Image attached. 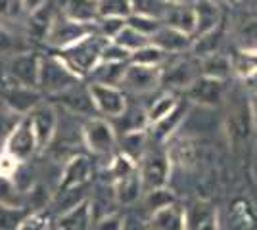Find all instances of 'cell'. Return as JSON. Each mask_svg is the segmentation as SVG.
Instances as JSON below:
<instances>
[{
  "mask_svg": "<svg viewBox=\"0 0 257 230\" xmlns=\"http://www.w3.org/2000/svg\"><path fill=\"white\" fill-rule=\"evenodd\" d=\"M142 182H140L139 171L133 175L121 178L117 182H113V196L121 205H133L140 196H142Z\"/></svg>",
  "mask_w": 257,
  "mask_h": 230,
  "instance_id": "cell-27",
  "label": "cell"
},
{
  "mask_svg": "<svg viewBox=\"0 0 257 230\" xmlns=\"http://www.w3.org/2000/svg\"><path fill=\"white\" fill-rule=\"evenodd\" d=\"M221 37H223V33H221V27H219V29H215L211 33L202 35V37L194 39V43H192L194 54L200 56V58H205V56L219 52L217 48H219V44H221Z\"/></svg>",
  "mask_w": 257,
  "mask_h": 230,
  "instance_id": "cell-38",
  "label": "cell"
},
{
  "mask_svg": "<svg viewBox=\"0 0 257 230\" xmlns=\"http://www.w3.org/2000/svg\"><path fill=\"white\" fill-rule=\"evenodd\" d=\"M150 230H186V219H184V207H179L177 203H173L169 207L160 209L156 213H152Z\"/></svg>",
  "mask_w": 257,
  "mask_h": 230,
  "instance_id": "cell-23",
  "label": "cell"
},
{
  "mask_svg": "<svg viewBox=\"0 0 257 230\" xmlns=\"http://www.w3.org/2000/svg\"><path fill=\"white\" fill-rule=\"evenodd\" d=\"M92 176V165L86 155H73L64 167V173L60 176L58 192L67 190H81Z\"/></svg>",
  "mask_w": 257,
  "mask_h": 230,
  "instance_id": "cell-13",
  "label": "cell"
},
{
  "mask_svg": "<svg viewBox=\"0 0 257 230\" xmlns=\"http://www.w3.org/2000/svg\"><path fill=\"white\" fill-rule=\"evenodd\" d=\"M123 230H150L148 224L140 222L139 219H125L123 220Z\"/></svg>",
  "mask_w": 257,
  "mask_h": 230,
  "instance_id": "cell-49",
  "label": "cell"
},
{
  "mask_svg": "<svg viewBox=\"0 0 257 230\" xmlns=\"http://www.w3.org/2000/svg\"><path fill=\"white\" fill-rule=\"evenodd\" d=\"M111 43L119 44L121 48H125L127 52L133 54V52H137V50H140V48H144L146 44H150V39L144 37L142 33H139V31H135L133 27L125 25V29H123Z\"/></svg>",
  "mask_w": 257,
  "mask_h": 230,
  "instance_id": "cell-36",
  "label": "cell"
},
{
  "mask_svg": "<svg viewBox=\"0 0 257 230\" xmlns=\"http://www.w3.org/2000/svg\"><path fill=\"white\" fill-rule=\"evenodd\" d=\"M27 119L31 123L35 138L39 144V150H44L46 146H50L52 138L58 131V115L52 106H44L39 104L31 113H27Z\"/></svg>",
  "mask_w": 257,
  "mask_h": 230,
  "instance_id": "cell-10",
  "label": "cell"
},
{
  "mask_svg": "<svg viewBox=\"0 0 257 230\" xmlns=\"http://www.w3.org/2000/svg\"><path fill=\"white\" fill-rule=\"evenodd\" d=\"M62 98V104H64L67 110H71L73 113H79V115H92L96 113L94 110V104H92V98H90V92H88V87L83 90L79 88V85L69 90H65L62 94H58Z\"/></svg>",
  "mask_w": 257,
  "mask_h": 230,
  "instance_id": "cell-25",
  "label": "cell"
},
{
  "mask_svg": "<svg viewBox=\"0 0 257 230\" xmlns=\"http://www.w3.org/2000/svg\"><path fill=\"white\" fill-rule=\"evenodd\" d=\"M244 87H246V90L249 92V94L257 96V71L253 73V75L247 77V79H244Z\"/></svg>",
  "mask_w": 257,
  "mask_h": 230,
  "instance_id": "cell-50",
  "label": "cell"
},
{
  "mask_svg": "<svg viewBox=\"0 0 257 230\" xmlns=\"http://www.w3.org/2000/svg\"><path fill=\"white\" fill-rule=\"evenodd\" d=\"M249 104H251V113H253V121H255V125H257V96H253V100H251Z\"/></svg>",
  "mask_w": 257,
  "mask_h": 230,
  "instance_id": "cell-54",
  "label": "cell"
},
{
  "mask_svg": "<svg viewBox=\"0 0 257 230\" xmlns=\"http://www.w3.org/2000/svg\"><path fill=\"white\" fill-rule=\"evenodd\" d=\"M163 25L167 27H173L181 33L188 35V37H194V31H196V10L194 6H169L163 20H161Z\"/></svg>",
  "mask_w": 257,
  "mask_h": 230,
  "instance_id": "cell-22",
  "label": "cell"
},
{
  "mask_svg": "<svg viewBox=\"0 0 257 230\" xmlns=\"http://www.w3.org/2000/svg\"><path fill=\"white\" fill-rule=\"evenodd\" d=\"M62 16L75 23L94 27L96 20L100 18L98 2L96 0H62Z\"/></svg>",
  "mask_w": 257,
  "mask_h": 230,
  "instance_id": "cell-20",
  "label": "cell"
},
{
  "mask_svg": "<svg viewBox=\"0 0 257 230\" xmlns=\"http://www.w3.org/2000/svg\"><path fill=\"white\" fill-rule=\"evenodd\" d=\"M167 58H169V56L165 54V52H161L158 46H154V44L150 43V44H146L144 48L133 52L128 64H137V66H146V67H163Z\"/></svg>",
  "mask_w": 257,
  "mask_h": 230,
  "instance_id": "cell-29",
  "label": "cell"
},
{
  "mask_svg": "<svg viewBox=\"0 0 257 230\" xmlns=\"http://www.w3.org/2000/svg\"><path fill=\"white\" fill-rule=\"evenodd\" d=\"M127 25L133 27L135 31L142 33L144 37L152 39V35L160 29L163 23L160 20H154V18H148V16H140V14H131L127 18Z\"/></svg>",
  "mask_w": 257,
  "mask_h": 230,
  "instance_id": "cell-42",
  "label": "cell"
},
{
  "mask_svg": "<svg viewBox=\"0 0 257 230\" xmlns=\"http://www.w3.org/2000/svg\"><path fill=\"white\" fill-rule=\"evenodd\" d=\"M41 96L35 88L29 87H22V85H14L12 88H8L6 96H4V102L10 106L14 111H18L20 115H27L31 113L39 104H41Z\"/></svg>",
  "mask_w": 257,
  "mask_h": 230,
  "instance_id": "cell-21",
  "label": "cell"
},
{
  "mask_svg": "<svg viewBox=\"0 0 257 230\" xmlns=\"http://www.w3.org/2000/svg\"><path fill=\"white\" fill-rule=\"evenodd\" d=\"M128 60H131V52H127L125 48H121L119 44L111 43V41L104 46L102 58H100V62H104V64H128Z\"/></svg>",
  "mask_w": 257,
  "mask_h": 230,
  "instance_id": "cell-45",
  "label": "cell"
},
{
  "mask_svg": "<svg viewBox=\"0 0 257 230\" xmlns=\"http://www.w3.org/2000/svg\"><path fill=\"white\" fill-rule=\"evenodd\" d=\"M39 150V144H37V138H35V132H33V127L27 115L20 121V125L14 129L8 140L4 144V152L10 153L12 157H16L20 163L27 161L33 153Z\"/></svg>",
  "mask_w": 257,
  "mask_h": 230,
  "instance_id": "cell-9",
  "label": "cell"
},
{
  "mask_svg": "<svg viewBox=\"0 0 257 230\" xmlns=\"http://www.w3.org/2000/svg\"><path fill=\"white\" fill-rule=\"evenodd\" d=\"M150 43L154 46H158L161 52L171 56V54H181L184 50L192 48L194 39L188 37V35L181 33V31H177V29H173V27L161 25L160 29L152 35Z\"/></svg>",
  "mask_w": 257,
  "mask_h": 230,
  "instance_id": "cell-15",
  "label": "cell"
},
{
  "mask_svg": "<svg viewBox=\"0 0 257 230\" xmlns=\"http://www.w3.org/2000/svg\"><path fill=\"white\" fill-rule=\"evenodd\" d=\"M18 230H52V226H50V219L43 211H33L23 219Z\"/></svg>",
  "mask_w": 257,
  "mask_h": 230,
  "instance_id": "cell-46",
  "label": "cell"
},
{
  "mask_svg": "<svg viewBox=\"0 0 257 230\" xmlns=\"http://www.w3.org/2000/svg\"><path fill=\"white\" fill-rule=\"evenodd\" d=\"M161 71L163 67H146L137 64H127L125 73L121 79L119 88L135 92V94H148L161 85Z\"/></svg>",
  "mask_w": 257,
  "mask_h": 230,
  "instance_id": "cell-6",
  "label": "cell"
},
{
  "mask_svg": "<svg viewBox=\"0 0 257 230\" xmlns=\"http://www.w3.org/2000/svg\"><path fill=\"white\" fill-rule=\"evenodd\" d=\"M171 4H167L165 0H131V8L133 14H140V16H148L154 20H163L165 12Z\"/></svg>",
  "mask_w": 257,
  "mask_h": 230,
  "instance_id": "cell-35",
  "label": "cell"
},
{
  "mask_svg": "<svg viewBox=\"0 0 257 230\" xmlns=\"http://www.w3.org/2000/svg\"><path fill=\"white\" fill-rule=\"evenodd\" d=\"M125 67H127V64H104V62H100L88 77L92 79L94 85L119 87L123 73H125Z\"/></svg>",
  "mask_w": 257,
  "mask_h": 230,
  "instance_id": "cell-28",
  "label": "cell"
},
{
  "mask_svg": "<svg viewBox=\"0 0 257 230\" xmlns=\"http://www.w3.org/2000/svg\"><path fill=\"white\" fill-rule=\"evenodd\" d=\"M165 2L171 4V6H194L200 0H165Z\"/></svg>",
  "mask_w": 257,
  "mask_h": 230,
  "instance_id": "cell-52",
  "label": "cell"
},
{
  "mask_svg": "<svg viewBox=\"0 0 257 230\" xmlns=\"http://www.w3.org/2000/svg\"><path fill=\"white\" fill-rule=\"evenodd\" d=\"M25 10L27 8L22 0H0V23L22 20Z\"/></svg>",
  "mask_w": 257,
  "mask_h": 230,
  "instance_id": "cell-44",
  "label": "cell"
},
{
  "mask_svg": "<svg viewBox=\"0 0 257 230\" xmlns=\"http://www.w3.org/2000/svg\"><path fill=\"white\" fill-rule=\"evenodd\" d=\"M184 92L192 102L200 104V106H217L225 94V81L200 75L184 88Z\"/></svg>",
  "mask_w": 257,
  "mask_h": 230,
  "instance_id": "cell-11",
  "label": "cell"
},
{
  "mask_svg": "<svg viewBox=\"0 0 257 230\" xmlns=\"http://www.w3.org/2000/svg\"><path fill=\"white\" fill-rule=\"evenodd\" d=\"M186 230H219L217 209L204 199H198L184 209Z\"/></svg>",
  "mask_w": 257,
  "mask_h": 230,
  "instance_id": "cell-14",
  "label": "cell"
},
{
  "mask_svg": "<svg viewBox=\"0 0 257 230\" xmlns=\"http://www.w3.org/2000/svg\"><path fill=\"white\" fill-rule=\"evenodd\" d=\"M173 203H177V197L167 188H156V190L146 192V196H144V205L150 209V213L169 207Z\"/></svg>",
  "mask_w": 257,
  "mask_h": 230,
  "instance_id": "cell-39",
  "label": "cell"
},
{
  "mask_svg": "<svg viewBox=\"0 0 257 230\" xmlns=\"http://www.w3.org/2000/svg\"><path fill=\"white\" fill-rule=\"evenodd\" d=\"M184 113H186V108L179 102V106H177L169 115H165V117L160 119L158 123L150 125L148 129H150V134L154 136V140H158V142H165V140H169V136L179 129V125L182 123Z\"/></svg>",
  "mask_w": 257,
  "mask_h": 230,
  "instance_id": "cell-26",
  "label": "cell"
},
{
  "mask_svg": "<svg viewBox=\"0 0 257 230\" xmlns=\"http://www.w3.org/2000/svg\"><path fill=\"white\" fill-rule=\"evenodd\" d=\"M20 161L16 157H12L10 153L0 152V176H6V178H12L16 175V171L20 169Z\"/></svg>",
  "mask_w": 257,
  "mask_h": 230,
  "instance_id": "cell-47",
  "label": "cell"
},
{
  "mask_svg": "<svg viewBox=\"0 0 257 230\" xmlns=\"http://www.w3.org/2000/svg\"><path fill=\"white\" fill-rule=\"evenodd\" d=\"M137 171H139L144 194L150 190H156V188H165L167 180H169V173H171L169 155L160 152L144 153L137 163Z\"/></svg>",
  "mask_w": 257,
  "mask_h": 230,
  "instance_id": "cell-3",
  "label": "cell"
},
{
  "mask_svg": "<svg viewBox=\"0 0 257 230\" xmlns=\"http://www.w3.org/2000/svg\"><path fill=\"white\" fill-rule=\"evenodd\" d=\"M255 71H257V48L240 50L232 58V73H236L242 81L247 79L249 75H253Z\"/></svg>",
  "mask_w": 257,
  "mask_h": 230,
  "instance_id": "cell-31",
  "label": "cell"
},
{
  "mask_svg": "<svg viewBox=\"0 0 257 230\" xmlns=\"http://www.w3.org/2000/svg\"><path fill=\"white\" fill-rule=\"evenodd\" d=\"M194 10H196V31L192 39H198L221 27V10L217 0H200L194 4Z\"/></svg>",
  "mask_w": 257,
  "mask_h": 230,
  "instance_id": "cell-17",
  "label": "cell"
},
{
  "mask_svg": "<svg viewBox=\"0 0 257 230\" xmlns=\"http://www.w3.org/2000/svg\"><path fill=\"white\" fill-rule=\"evenodd\" d=\"M22 2H23V4H25V8H27V10L33 12V10H35V8H39L41 4H44L46 0H22Z\"/></svg>",
  "mask_w": 257,
  "mask_h": 230,
  "instance_id": "cell-53",
  "label": "cell"
},
{
  "mask_svg": "<svg viewBox=\"0 0 257 230\" xmlns=\"http://www.w3.org/2000/svg\"><path fill=\"white\" fill-rule=\"evenodd\" d=\"M92 205L88 199H83L75 207L67 209L60 215L56 228L58 230H90L92 228Z\"/></svg>",
  "mask_w": 257,
  "mask_h": 230,
  "instance_id": "cell-18",
  "label": "cell"
},
{
  "mask_svg": "<svg viewBox=\"0 0 257 230\" xmlns=\"http://www.w3.org/2000/svg\"><path fill=\"white\" fill-rule=\"evenodd\" d=\"M54 20H56V12H54L52 2H44L39 8L29 14V20H27V33L33 41H46L48 31L52 27Z\"/></svg>",
  "mask_w": 257,
  "mask_h": 230,
  "instance_id": "cell-19",
  "label": "cell"
},
{
  "mask_svg": "<svg viewBox=\"0 0 257 230\" xmlns=\"http://www.w3.org/2000/svg\"><path fill=\"white\" fill-rule=\"evenodd\" d=\"M123 220H125L123 217H119L115 213H109L98 220L94 230H123Z\"/></svg>",
  "mask_w": 257,
  "mask_h": 230,
  "instance_id": "cell-48",
  "label": "cell"
},
{
  "mask_svg": "<svg viewBox=\"0 0 257 230\" xmlns=\"http://www.w3.org/2000/svg\"><path fill=\"white\" fill-rule=\"evenodd\" d=\"M133 173H137V161H133L125 153L119 152L111 159V163H109V175L113 176V182H117V180H121V178H125L128 175H133Z\"/></svg>",
  "mask_w": 257,
  "mask_h": 230,
  "instance_id": "cell-41",
  "label": "cell"
},
{
  "mask_svg": "<svg viewBox=\"0 0 257 230\" xmlns=\"http://www.w3.org/2000/svg\"><path fill=\"white\" fill-rule=\"evenodd\" d=\"M232 73V58L221 52H215L200 60V75L217 79V81H226Z\"/></svg>",
  "mask_w": 257,
  "mask_h": 230,
  "instance_id": "cell-24",
  "label": "cell"
},
{
  "mask_svg": "<svg viewBox=\"0 0 257 230\" xmlns=\"http://www.w3.org/2000/svg\"><path fill=\"white\" fill-rule=\"evenodd\" d=\"M177 106H179V100H177V96L173 92H163V94H160L158 98L154 100V104L148 108V111H146V115H148V127L154 125V123H158L160 119H163L165 115H169Z\"/></svg>",
  "mask_w": 257,
  "mask_h": 230,
  "instance_id": "cell-30",
  "label": "cell"
},
{
  "mask_svg": "<svg viewBox=\"0 0 257 230\" xmlns=\"http://www.w3.org/2000/svg\"><path fill=\"white\" fill-rule=\"evenodd\" d=\"M196 77H200V62L194 64L192 60H181L161 71V85L173 88H186Z\"/></svg>",
  "mask_w": 257,
  "mask_h": 230,
  "instance_id": "cell-16",
  "label": "cell"
},
{
  "mask_svg": "<svg viewBox=\"0 0 257 230\" xmlns=\"http://www.w3.org/2000/svg\"><path fill=\"white\" fill-rule=\"evenodd\" d=\"M79 81H81V79L60 60V56H46V58H41L39 85H37L41 90L58 96V94H62L65 90L77 87Z\"/></svg>",
  "mask_w": 257,
  "mask_h": 230,
  "instance_id": "cell-2",
  "label": "cell"
},
{
  "mask_svg": "<svg viewBox=\"0 0 257 230\" xmlns=\"http://www.w3.org/2000/svg\"><path fill=\"white\" fill-rule=\"evenodd\" d=\"M0 205L25 207V194L14 184L12 178H6V176H0Z\"/></svg>",
  "mask_w": 257,
  "mask_h": 230,
  "instance_id": "cell-33",
  "label": "cell"
},
{
  "mask_svg": "<svg viewBox=\"0 0 257 230\" xmlns=\"http://www.w3.org/2000/svg\"><path fill=\"white\" fill-rule=\"evenodd\" d=\"M92 31H94L92 25L75 23L60 14V16H56L52 27H50V31H48L46 43L50 44L52 48H58V50L62 52L65 48H69V46H73L75 43H79L83 37H86V35L92 33Z\"/></svg>",
  "mask_w": 257,
  "mask_h": 230,
  "instance_id": "cell-7",
  "label": "cell"
},
{
  "mask_svg": "<svg viewBox=\"0 0 257 230\" xmlns=\"http://www.w3.org/2000/svg\"><path fill=\"white\" fill-rule=\"evenodd\" d=\"M83 142L94 155H109L117 144L115 129L107 119L90 117L83 127Z\"/></svg>",
  "mask_w": 257,
  "mask_h": 230,
  "instance_id": "cell-4",
  "label": "cell"
},
{
  "mask_svg": "<svg viewBox=\"0 0 257 230\" xmlns=\"http://www.w3.org/2000/svg\"><path fill=\"white\" fill-rule=\"evenodd\" d=\"M10 48H12V39L6 33H4L2 29H0V54L8 52Z\"/></svg>",
  "mask_w": 257,
  "mask_h": 230,
  "instance_id": "cell-51",
  "label": "cell"
},
{
  "mask_svg": "<svg viewBox=\"0 0 257 230\" xmlns=\"http://www.w3.org/2000/svg\"><path fill=\"white\" fill-rule=\"evenodd\" d=\"M52 230H58V228H52Z\"/></svg>",
  "mask_w": 257,
  "mask_h": 230,
  "instance_id": "cell-55",
  "label": "cell"
},
{
  "mask_svg": "<svg viewBox=\"0 0 257 230\" xmlns=\"http://www.w3.org/2000/svg\"><path fill=\"white\" fill-rule=\"evenodd\" d=\"M144 146H146V132H125L121 136V153H125L133 161L139 163V159L144 155Z\"/></svg>",
  "mask_w": 257,
  "mask_h": 230,
  "instance_id": "cell-32",
  "label": "cell"
},
{
  "mask_svg": "<svg viewBox=\"0 0 257 230\" xmlns=\"http://www.w3.org/2000/svg\"><path fill=\"white\" fill-rule=\"evenodd\" d=\"M131 14H133L131 0H100L98 2V16L100 18L127 20Z\"/></svg>",
  "mask_w": 257,
  "mask_h": 230,
  "instance_id": "cell-37",
  "label": "cell"
},
{
  "mask_svg": "<svg viewBox=\"0 0 257 230\" xmlns=\"http://www.w3.org/2000/svg\"><path fill=\"white\" fill-rule=\"evenodd\" d=\"M23 119V115H20L18 111H14L4 102V100H0V146H4L6 140H8V136H10L14 129L20 125V121Z\"/></svg>",
  "mask_w": 257,
  "mask_h": 230,
  "instance_id": "cell-34",
  "label": "cell"
},
{
  "mask_svg": "<svg viewBox=\"0 0 257 230\" xmlns=\"http://www.w3.org/2000/svg\"><path fill=\"white\" fill-rule=\"evenodd\" d=\"M96 2H100V0H96Z\"/></svg>",
  "mask_w": 257,
  "mask_h": 230,
  "instance_id": "cell-56",
  "label": "cell"
},
{
  "mask_svg": "<svg viewBox=\"0 0 257 230\" xmlns=\"http://www.w3.org/2000/svg\"><path fill=\"white\" fill-rule=\"evenodd\" d=\"M88 92H90L96 113H102L106 119H117L127 110V96L119 87L92 83L88 85Z\"/></svg>",
  "mask_w": 257,
  "mask_h": 230,
  "instance_id": "cell-5",
  "label": "cell"
},
{
  "mask_svg": "<svg viewBox=\"0 0 257 230\" xmlns=\"http://www.w3.org/2000/svg\"><path fill=\"white\" fill-rule=\"evenodd\" d=\"M39 67H41V58L33 52H23V54L14 56L8 66V73L14 79L16 85L35 88L39 85Z\"/></svg>",
  "mask_w": 257,
  "mask_h": 230,
  "instance_id": "cell-12",
  "label": "cell"
},
{
  "mask_svg": "<svg viewBox=\"0 0 257 230\" xmlns=\"http://www.w3.org/2000/svg\"><path fill=\"white\" fill-rule=\"evenodd\" d=\"M96 33L102 35L107 41H113L127 25V20H119V18H98L96 20Z\"/></svg>",
  "mask_w": 257,
  "mask_h": 230,
  "instance_id": "cell-43",
  "label": "cell"
},
{
  "mask_svg": "<svg viewBox=\"0 0 257 230\" xmlns=\"http://www.w3.org/2000/svg\"><path fill=\"white\" fill-rule=\"evenodd\" d=\"M31 211L25 207H6L0 205V230H18L23 219Z\"/></svg>",
  "mask_w": 257,
  "mask_h": 230,
  "instance_id": "cell-40",
  "label": "cell"
},
{
  "mask_svg": "<svg viewBox=\"0 0 257 230\" xmlns=\"http://www.w3.org/2000/svg\"><path fill=\"white\" fill-rule=\"evenodd\" d=\"M253 129H255V121H253V113H251V104H247L244 100L234 102L230 106L228 117H226L228 138L232 140L234 146H240L251 136Z\"/></svg>",
  "mask_w": 257,
  "mask_h": 230,
  "instance_id": "cell-8",
  "label": "cell"
},
{
  "mask_svg": "<svg viewBox=\"0 0 257 230\" xmlns=\"http://www.w3.org/2000/svg\"><path fill=\"white\" fill-rule=\"evenodd\" d=\"M109 43L107 39H104L102 35H98L96 31L88 33L83 37L79 43L73 46L65 48L60 52V60L64 62L65 66L69 67L79 79H85L92 73V69L100 64L102 58V50L104 46Z\"/></svg>",
  "mask_w": 257,
  "mask_h": 230,
  "instance_id": "cell-1",
  "label": "cell"
}]
</instances>
